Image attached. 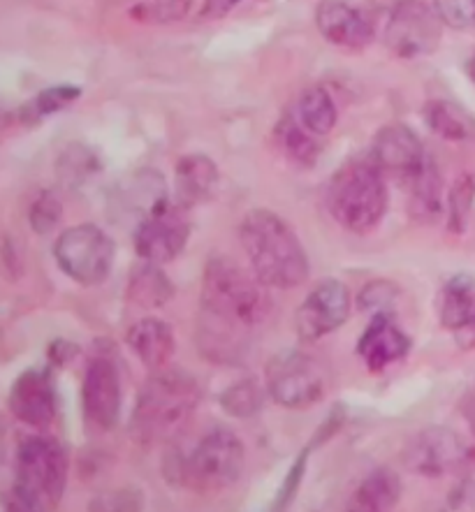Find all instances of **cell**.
Listing matches in <instances>:
<instances>
[{"instance_id":"cell-33","label":"cell","mask_w":475,"mask_h":512,"mask_svg":"<svg viewBox=\"0 0 475 512\" xmlns=\"http://www.w3.org/2000/svg\"><path fill=\"white\" fill-rule=\"evenodd\" d=\"M311 452H316V450H313L311 445H306V448L299 452V457L295 459V462H292L290 471H288V475H285L283 485L279 489V494H276V499H274V508L276 510L288 508L290 503H292V499H295V496H297L299 485H302V478H304V473H306V464H309Z\"/></svg>"},{"instance_id":"cell-36","label":"cell","mask_w":475,"mask_h":512,"mask_svg":"<svg viewBox=\"0 0 475 512\" xmlns=\"http://www.w3.org/2000/svg\"><path fill=\"white\" fill-rule=\"evenodd\" d=\"M93 153L82 146H70L61 158V177L68 181H77L82 177H89L95 170Z\"/></svg>"},{"instance_id":"cell-11","label":"cell","mask_w":475,"mask_h":512,"mask_svg":"<svg viewBox=\"0 0 475 512\" xmlns=\"http://www.w3.org/2000/svg\"><path fill=\"white\" fill-rule=\"evenodd\" d=\"M404 462L411 471L425 475V478H443L469 462V450L455 431L443 427L422 429L418 436L408 443Z\"/></svg>"},{"instance_id":"cell-20","label":"cell","mask_w":475,"mask_h":512,"mask_svg":"<svg viewBox=\"0 0 475 512\" xmlns=\"http://www.w3.org/2000/svg\"><path fill=\"white\" fill-rule=\"evenodd\" d=\"M119 207L140 221L170 207L163 174L156 170H140L133 177H128L119 190Z\"/></svg>"},{"instance_id":"cell-1","label":"cell","mask_w":475,"mask_h":512,"mask_svg":"<svg viewBox=\"0 0 475 512\" xmlns=\"http://www.w3.org/2000/svg\"><path fill=\"white\" fill-rule=\"evenodd\" d=\"M200 302L207 323L200 341L204 353L218 362L239 355V334L267 323L272 313L267 285L230 258L209 260Z\"/></svg>"},{"instance_id":"cell-4","label":"cell","mask_w":475,"mask_h":512,"mask_svg":"<svg viewBox=\"0 0 475 512\" xmlns=\"http://www.w3.org/2000/svg\"><path fill=\"white\" fill-rule=\"evenodd\" d=\"M68 485V452L51 436H28L17 450L10 510L42 512L61 503Z\"/></svg>"},{"instance_id":"cell-30","label":"cell","mask_w":475,"mask_h":512,"mask_svg":"<svg viewBox=\"0 0 475 512\" xmlns=\"http://www.w3.org/2000/svg\"><path fill=\"white\" fill-rule=\"evenodd\" d=\"M475 200V177L473 174H464L457 179L448 195V225L452 232H464L466 223H469L471 207Z\"/></svg>"},{"instance_id":"cell-35","label":"cell","mask_w":475,"mask_h":512,"mask_svg":"<svg viewBox=\"0 0 475 512\" xmlns=\"http://www.w3.org/2000/svg\"><path fill=\"white\" fill-rule=\"evenodd\" d=\"M193 0H144L142 10L144 17L158 24H174V21L184 19Z\"/></svg>"},{"instance_id":"cell-26","label":"cell","mask_w":475,"mask_h":512,"mask_svg":"<svg viewBox=\"0 0 475 512\" xmlns=\"http://www.w3.org/2000/svg\"><path fill=\"white\" fill-rule=\"evenodd\" d=\"M174 297V285L167 274L153 262H146L135 269L133 279L128 283V299L142 309H160Z\"/></svg>"},{"instance_id":"cell-16","label":"cell","mask_w":475,"mask_h":512,"mask_svg":"<svg viewBox=\"0 0 475 512\" xmlns=\"http://www.w3.org/2000/svg\"><path fill=\"white\" fill-rule=\"evenodd\" d=\"M411 353V336L392 320V313H374L357 343V355L374 373L385 371Z\"/></svg>"},{"instance_id":"cell-37","label":"cell","mask_w":475,"mask_h":512,"mask_svg":"<svg viewBox=\"0 0 475 512\" xmlns=\"http://www.w3.org/2000/svg\"><path fill=\"white\" fill-rule=\"evenodd\" d=\"M452 336H455L457 346L462 350H475V318L464 329H459V332Z\"/></svg>"},{"instance_id":"cell-39","label":"cell","mask_w":475,"mask_h":512,"mask_svg":"<svg viewBox=\"0 0 475 512\" xmlns=\"http://www.w3.org/2000/svg\"><path fill=\"white\" fill-rule=\"evenodd\" d=\"M466 72H469V79H471L473 86H475V51L471 54L469 63H466Z\"/></svg>"},{"instance_id":"cell-38","label":"cell","mask_w":475,"mask_h":512,"mask_svg":"<svg viewBox=\"0 0 475 512\" xmlns=\"http://www.w3.org/2000/svg\"><path fill=\"white\" fill-rule=\"evenodd\" d=\"M239 3V0H207V10L211 14H225L228 10H232Z\"/></svg>"},{"instance_id":"cell-24","label":"cell","mask_w":475,"mask_h":512,"mask_svg":"<svg viewBox=\"0 0 475 512\" xmlns=\"http://www.w3.org/2000/svg\"><path fill=\"white\" fill-rule=\"evenodd\" d=\"M336 116H339V112H336V102L332 100L330 91L323 89V86H313V89H306L299 95L295 105V116H292V119H295L306 133L325 140L336 126Z\"/></svg>"},{"instance_id":"cell-28","label":"cell","mask_w":475,"mask_h":512,"mask_svg":"<svg viewBox=\"0 0 475 512\" xmlns=\"http://www.w3.org/2000/svg\"><path fill=\"white\" fill-rule=\"evenodd\" d=\"M262 404H265V390L251 378L239 380L221 394L223 411L235 418H251L260 411Z\"/></svg>"},{"instance_id":"cell-32","label":"cell","mask_w":475,"mask_h":512,"mask_svg":"<svg viewBox=\"0 0 475 512\" xmlns=\"http://www.w3.org/2000/svg\"><path fill=\"white\" fill-rule=\"evenodd\" d=\"M63 216V207L58 202L56 195L51 193H42L38 200L33 202L31 214H28V221H31V228L38 234H47L51 232L61 221Z\"/></svg>"},{"instance_id":"cell-15","label":"cell","mask_w":475,"mask_h":512,"mask_svg":"<svg viewBox=\"0 0 475 512\" xmlns=\"http://www.w3.org/2000/svg\"><path fill=\"white\" fill-rule=\"evenodd\" d=\"M369 158L374 160L383 172L401 174V177L406 179L418 174L429 160L420 137L415 135L411 128L401 126V123H392V126L380 130L374 140V146H371Z\"/></svg>"},{"instance_id":"cell-18","label":"cell","mask_w":475,"mask_h":512,"mask_svg":"<svg viewBox=\"0 0 475 512\" xmlns=\"http://www.w3.org/2000/svg\"><path fill=\"white\" fill-rule=\"evenodd\" d=\"M218 181H221V172L209 156H204V153L184 156L177 163V174H174L179 204L190 209L209 202L216 193Z\"/></svg>"},{"instance_id":"cell-5","label":"cell","mask_w":475,"mask_h":512,"mask_svg":"<svg viewBox=\"0 0 475 512\" xmlns=\"http://www.w3.org/2000/svg\"><path fill=\"white\" fill-rule=\"evenodd\" d=\"M387 188L383 170L374 160H355L336 172L327 188V209L336 223L348 232L374 230L387 214Z\"/></svg>"},{"instance_id":"cell-29","label":"cell","mask_w":475,"mask_h":512,"mask_svg":"<svg viewBox=\"0 0 475 512\" xmlns=\"http://www.w3.org/2000/svg\"><path fill=\"white\" fill-rule=\"evenodd\" d=\"M281 142L285 153L299 165H313L320 156V137L306 133L295 119L283 123Z\"/></svg>"},{"instance_id":"cell-31","label":"cell","mask_w":475,"mask_h":512,"mask_svg":"<svg viewBox=\"0 0 475 512\" xmlns=\"http://www.w3.org/2000/svg\"><path fill=\"white\" fill-rule=\"evenodd\" d=\"M434 10L443 26L469 31L475 26V0H434Z\"/></svg>"},{"instance_id":"cell-34","label":"cell","mask_w":475,"mask_h":512,"mask_svg":"<svg viewBox=\"0 0 475 512\" xmlns=\"http://www.w3.org/2000/svg\"><path fill=\"white\" fill-rule=\"evenodd\" d=\"M394 299H397V288L387 281H371L367 288L360 292L357 302L362 311L371 313H392Z\"/></svg>"},{"instance_id":"cell-17","label":"cell","mask_w":475,"mask_h":512,"mask_svg":"<svg viewBox=\"0 0 475 512\" xmlns=\"http://www.w3.org/2000/svg\"><path fill=\"white\" fill-rule=\"evenodd\" d=\"M316 24L320 35L341 49H362L374 35L371 19L348 0H323L316 10Z\"/></svg>"},{"instance_id":"cell-3","label":"cell","mask_w":475,"mask_h":512,"mask_svg":"<svg viewBox=\"0 0 475 512\" xmlns=\"http://www.w3.org/2000/svg\"><path fill=\"white\" fill-rule=\"evenodd\" d=\"M239 239L251 272L276 290H290L309 279V258L302 241L269 209H253L239 228Z\"/></svg>"},{"instance_id":"cell-21","label":"cell","mask_w":475,"mask_h":512,"mask_svg":"<svg viewBox=\"0 0 475 512\" xmlns=\"http://www.w3.org/2000/svg\"><path fill=\"white\" fill-rule=\"evenodd\" d=\"M408 181H411V207H408V211H411L413 221L422 225L441 221V216L445 214L443 181L436 165L427 160V165Z\"/></svg>"},{"instance_id":"cell-8","label":"cell","mask_w":475,"mask_h":512,"mask_svg":"<svg viewBox=\"0 0 475 512\" xmlns=\"http://www.w3.org/2000/svg\"><path fill=\"white\" fill-rule=\"evenodd\" d=\"M265 387L279 406L302 411L325 397L327 383L325 371L313 357L297 350H285L267 362Z\"/></svg>"},{"instance_id":"cell-6","label":"cell","mask_w":475,"mask_h":512,"mask_svg":"<svg viewBox=\"0 0 475 512\" xmlns=\"http://www.w3.org/2000/svg\"><path fill=\"white\" fill-rule=\"evenodd\" d=\"M244 464L246 450L235 431L214 429L181 459L179 478L200 492H218L235 485L244 473Z\"/></svg>"},{"instance_id":"cell-2","label":"cell","mask_w":475,"mask_h":512,"mask_svg":"<svg viewBox=\"0 0 475 512\" xmlns=\"http://www.w3.org/2000/svg\"><path fill=\"white\" fill-rule=\"evenodd\" d=\"M202 401V387L186 371H153L130 415V436L144 448L177 438Z\"/></svg>"},{"instance_id":"cell-19","label":"cell","mask_w":475,"mask_h":512,"mask_svg":"<svg viewBox=\"0 0 475 512\" xmlns=\"http://www.w3.org/2000/svg\"><path fill=\"white\" fill-rule=\"evenodd\" d=\"M128 346L140 357V362L149 371H163L170 367L177 341H174L172 327L165 320L144 318L135 323L128 332Z\"/></svg>"},{"instance_id":"cell-14","label":"cell","mask_w":475,"mask_h":512,"mask_svg":"<svg viewBox=\"0 0 475 512\" xmlns=\"http://www.w3.org/2000/svg\"><path fill=\"white\" fill-rule=\"evenodd\" d=\"M7 406L14 418L33 429H49L56 420V385L47 369H28L10 387Z\"/></svg>"},{"instance_id":"cell-27","label":"cell","mask_w":475,"mask_h":512,"mask_svg":"<svg viewBox=\"0 0 475 512\" xmlns=\"http://www.w3.org/2000/svg\"><path fill=\"white\" fill-rule=\"evenodd\" d=\"M82 95V89L79 86H51V89H45L42 93L35 95V98L28 102V105L21 109V121L24 123H38L47 116L61 112V109L70 107L72 102L79 100Z\"/></svg>"},{"instance_id":"cell-23","label":"cell","mask_w":475,"mask_h":512,"mask_svg":"<svg viewBox=\"0 0 475 512\" xmlns=\"http://www.w3.org/2000/svg\"><path fill=\"white\" fill-rule=\"evenodd\" d=\"M427 126L438 137L448 142H471L475 140V119L462 105L452 100H429L425 105Z\"/></svg>"},{"instance_id":"cell-13","label":"cell","mask_w":475,"mask_h":512,"mask_svg":"<svg viewBox=\"0 0 475 512\" xmlns=\"http://www.w3.org/2000/svg\"><path fill=\"white\" fill-rule=\"evenodd\" d=\"M82 404L86 420L95 429L109 431L121 420V378L109 357H93L82 385Z\"/></svg>"},{"instance_id":"cell-12","label":"cell","mask_w":475,"mask_h":512,"mask_svg":"<svg viewBox=\"0 0 475 512\" xmlns=\"http://www.w3.org/2000/svg\"><path fill=\"white\" fill-rule=\"evenodd\" d=\"M184 209L167 207L140 221L135 230V251L144 262L167 265L184 251L190 239V221Z\"/></svg>"},{"instance_id":"cell-7","label":"cell","mask_w":475,"mask_h":512,"mask_svg":"<svg viewBox=\"0 0 475 512\" xmlns=\"http://www.w3.org/2000/svg\"><path fill=\"white\" fill-rule=\"evenodd\" d=\"M54 258L68 279L79 285H100L112 274L116 246L105 230L84 223L58 234Z\"/></svg>"},{"instance_id":"cell-9","label":"cell","mask_w":475,"mask_h":512,"mask_svg":"<svg viewBox=\"0 0 475 512\" xmlns=\"http://www.w3.org/2000/svg\"><path fill=\"white\" fill-rule=\"evenodd\" d=\"M443 21L434 7L422 0H401L387 17L385 45L399 58H422L436 51L441 42Z\"/></svg>"},{"instance_id":"cell-25","label":"cell","mask_w":475,"mask_h":512,"mask_svg":"<svg viewBox=\"0 0 475 512\" xmlns=\"http://www.w3.org/2000/svg\"><path fill=\"white\" fill-rule=\"evenodd\" d=\"M401 499V480L392 468H376L362 480L355 492V508L369 512H385L397 506Z\"/></svg>"},{"instance_id":"cell-22","label":"cell","mask_w":475,"mask_h":512,"mask_svg":"<svg viewBox=\"0 0 475 512\" xmlns=\"http://www.w3.org/2000/svg\"><path fill=\"white\" fill-rule=\"evenodd\" d=\"M438 318L448 332L457 334L475 318V281L469 276H455L438 295Z\"/></svg>"},{"instance_id":"cell-10","label":"cell","mask_w":475,"mask_h":512,"mask_svg":"<svg viewBox=\"0 0 475 512\" xmlns=\"http://www.w3.org/2000/svg\"><path fill=\"white\" fill-rule=\"evenodd\" d=\"M350 290L346 283L327 279L320 281L295 313V329L302 341H318L332 334L350 316Z\"/></svg>"}]
</instances>
